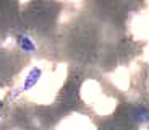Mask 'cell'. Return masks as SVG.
I'll use <instances>...</instances> for the list:
<instances>
[{"instance_id":"6da1fadb","label":"cell","mask_w":149,"mask_h":130,"mask_svg":"<svg viewBox=\"0 0 149 130\" xmlns=\"http://www.w3.org/2000/svg\"><path fill=\"white\" fill-rule=\"evenodd\" d=\"M41 77H42V70L41 68H37V67H34V68H31V72L28 73V77L24 78V83L21 85V88H18L15 91V93L11 94V98H16L19 93H23V91H28V89H31L34 85H36L39 80H41Z\"/></svg>"},{"instance_id":"7a4b0ae2","label":"cell","mask_w":149,"mask_h":130,"mask_svg":"<svg viewBox=\"0 0 149 130\" xmlns=\"http://www.w3.org/2000/svg\"><path fill=\"white\" fill-rule=\"evenodd\" d=\"M16 42H18V47L21 49L23 52H34V51H36V46H34L33 39L28 37V36L19 34V36L16 37Z\"/></svg>"},{"instance_id":"3957f363","label":"cell","mask_w":149,"mask_h":130,"mask_svg":"<svg viewBox=\"0 0 149 130\" xmlns=\"http://www.w3.org/2000/svg\"><path fill=\"white\" fill-rule=\"evenodd\" d=\"M131 117H133V120H136V122H141V124H146L149 122V109L146 108H138L136 111L131 114Z\"/></svg>"},{"instance_id":"277c9868","label":"cell","mask_w":149,"mask_h":130,"mask_svg":"<svg viewBox=\"0 0 149 130\" xmlns=\"http://www.w3.org/2000/svg\"><path fill=\"white\" fill-rule=\"evenodd\" d=\"M2 108H3V101L0 99V111H2Z\"/></svg>"}]
</instances>
